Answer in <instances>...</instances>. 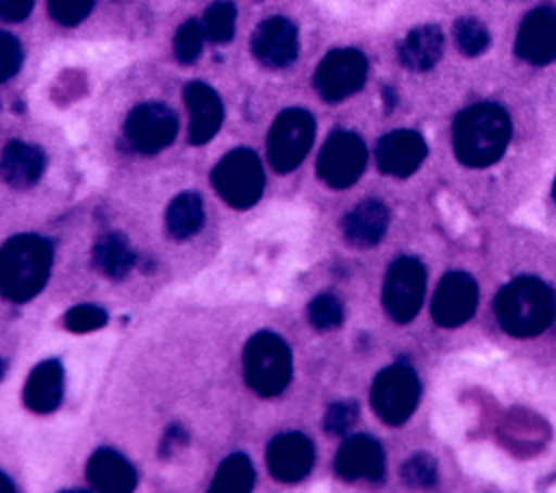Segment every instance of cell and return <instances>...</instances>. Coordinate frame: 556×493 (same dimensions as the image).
Instances as JSON below:
<instances>
[{"label":"cell","mask_w":556,"mask_h":493,"mask_svg":"<svg viewBox=\"0 0 556 493\" xmlns=\"http://www.w3.org/2000/svg\"><path fill=\"white\" fill-rule=\"evenodd\" d=\"M254 486V467L245 454H230L217 469L213 493H248Z\"/></svg>","instance_id":"obj_26"},{"label":"cell","mask_w":556,"mask_h":493,"mask_svg":"<svg viewBox=\"0 0 556 493\" xmlns=\"http://www.w3.org/2000/svg\"><path fill=\"white\" fill-rule=\"evenodd\" d=\"M22 59H24V52L20 41L11 33L0 30V83L17 74Z\"/></svg>","instance_id":"obj_35"},{"label":"cell","mask_w":556,"mask_h":493,"mask_svg":"<svg viewBox=\"0 0 556 493\" xmlns=\"http://www.w3.org/2000/svg\"><path fill=\"white\" fill-rule=\"evenodd\" d=\"M2 371H4V365H2V361H0V378H2Z\"/></svg>","instance_id":"obj_40"},{"label":"cell","mask_w":556,"mask_h":493,"mask_svg":"<svg viewBox=\"0 0 556 493\" xmlns=\"http://www.w3.org/2000/svg\"><path fill=\"white\" fill-rule=\"evenodd\" d=\"M402 476L410 486H432L437 482V463L426 454H417L406 460Z\"/></svg>","instance_id":"obj_34"},{"label":"cell","mask_w":556,"mask_h":493,"mask_svg":"<svg viewBox=\"0 0 556 493\" xmlns=\"http://www.w3.org/2000/svg\"><path fill=\"white\" fill-rule=\"evenodd\" d=\"M419 391L417 374L408 365L395 363L376 376L371 387V406L382 421L400 426L417 408Z\"/></svg>","instance_id":"obj_7"},{"label":"cell","mask_w":556,"mask_h":493,"mask_svg":"<svg viewBox=\"0 0 556 493\" xmlns=\"http://www.w3.org/2000/svg\"><path fill=\"white\" fill-rule=\"evenodd\" d=\"M52 267V245L37 235H17L0 248V291L11 302L35 298Z\"/></svg>","instance_id":"obj_2"},{"label":"cell","mask_w":556,"mask_h":493,"mask_svg":"<svg viewBox=\"0 0 556 493\" xmlns=\"http://www.w3.org/2000/svg\"><path fill=\"white\" fill-rule=\"evenodd\" d=\"M252 52L267 67H287L298 56V28L287 17L261 22L252 35Z\"/></svg>","instance_id":"obj_14"},{"label":"cell","mask_w":556,"mask_h":493,"mask_svg":"<svg viewBox=\"0 0 556 493\" xmlns=\"http://www.w3.org/2000/svg\"><path fill=\"white\" fill-rule=\"evenodd\" d=\"M33 4L35 0H0V20L20 22L30 13Z\"/></svg>","instance_id":"obj_36"},{"label":"cell","mask_w":556,"mask_h":493,"mask_svg":"<svg viewBox=\"0 0 556 493\" xmlns=\"http://www.w3.org/2000/svg\"><path fill=\"white\" fill-rule=\"evenodd\" d=\"M478 304L476 280L465 271H450L443 276L432 300V319L443 328L465 324Z\"/></svg>","instance_id":"obj_12"},{"label":"cell","mask_w":556,"mask_h":493,"mask_svg":"<svg viewBox=\"0 0 556 493\" xmlns=\"http://www.w3.org/2000/svg\"><path fill=\"white\" fill-rule=\"evenodd\" d=\"M517 54L532 65H547L556 59V11L534 9L526 15L517 35Z\"/></svg>","instance_id":"obj_15"},{"label":"cell","mask_w":556,"mask_h":493,"mask_svg":"<svg viewBox=\"0 0 556 493\" xmlns=\"http://www.w3.org/2000/svg\"><path fill=\"white\" fill-rule=\"evenodd\" d=\"M178 132L174 111L161 102H143L128 113L126 137L141 154H156L167 148Z\"/></svg>","instance_id":"obj_11"},{"label":"cell","mask_w":556,"mask_h":493,"mask_svg":"<svg viewBox=\"0 0 556 493\" xmlns=\"http://www.w3.org/2000/svg\"><path fill=\"white\" fill-rule=\"evenodd\" d=\"M91 258H93V267L111 280L124 278L135 265V254L128 241L124 239V235L119 232L100 235L93 243Z\"/></svg>","instance_id":"obj_24"},{"label":"cell","mask_w":556,"mask_h":493,"mask_svg":"<svg viewBox=\"0 0 556 493\" xmlns=\"http://www.w3.org/2000/svg\"><path fill=\"white\" fill-rule=\"evenodd\" d=\"M46 167V154L30 143L11 141L0 159V176L15 189L33 187Z\"/></svg>","instance_id":"obj_22"},{"label":"cell","mask_w":556,"mask_h":493,"mask_svg":"<svg viewBox=\"0 0 556 493\" xmlns=\"http://www.w3.org/2000/svg\"><path fill=\"white\" fill-rule=\"evenodd\" d=\"M454 39L465 56H478L489 48V30L476 17H460L454 24Z\"/></svg>","instance_id":"obj_28"},{"label":"cell","mask_w":556,"mask_h":493,"mask_svg":"<svg viewBox=\"0 0 556 493\" xmlns=\"http://www.w3.org/2000/svg\"><path fill=\"white\" fill-rule=\"evenodd\" d=\"M424 291H426L424 265L413 256H402L387 271L382 304L391 315V319L406 324L419 313L424 302Z\"/></svg>","instance_id":"obj_8"},{"label":"cell","mask_w":556,"mask_h":493,"mask_svg":"<svg viewBox=\"0 0 556 493\" xmlns=\"http://www.w3.org/2000/svg\"><path fill=\"white\" fill-rule=\"evenodd\" d=\"M204 28L198 20H187L178 33H176V39H174V52H176V59L185 65L198 61L200 52H202V43H204Z\"/></svg>","instance_id":"obj_29"},{"label":"cell","mask_w":556,"mask_h":493,"mask_svg":"<svg viewBox=\"0 0 556 493\" xmlns=\"http://www.w3.org/2000/svg\"><path fill=\"white\" fill-rule=\"evenodd\" d=\"M426 141L413 130H393L376 148L380 169L397 178L410 176L426 159Z\"/></svg>","instance_id":"obj_18"},{"label":"cell","mask_w":556,"mask_h":493,"mask_svg":"<svg viewBox=\"0 0 556 493\" xmlns=\"http://www.w3.org/2000/svg\"><path fill=\"white\" fill-rule=\"evenodd\" d=\"M187 443V432L180 426H172L165 430L163 434V443H161V456H169L174 450L182 447Z\"/></svg>","instance_id":"obj_37"},{"label":"cell","mask_w":556,"mask_h":493,"mask_svg":"<svg viewBox=\"0 0 556 493\" xmlns=\"http://www.w3.org/2000/svg\"><path fill=\"white\" fill-rule=\"evenodd\" d=\"M315 450L302 432L276 434L267 445V469L280 482H298L308 476Z\"/></svg>","instance_id":"obj_13"},{"label":"cell","mask_w":556,"mask_h":493,"mask_svg":"<svg viewBox=\"0 0 556 493\" xmlns=\"http://www.w3.org/2000/svg\"><path fill=\"white\" fill-rule=\"evenodd\" d=\"M106 313L100 306L93 304H80L74 306L65 313V328L72 332H91V330H100L106 324Z\"/></svg>","instance_id":"obj_31"},{"label":"cell","mask_w":556,"mask_h":493,"mask_svg":"<svg viewBox=\"0 0 556 493\" xmlns=\"http://www.w3.org/2000/svg\"><path fill=\"white\" fill-rule=\"evenodd\" d=\"M63 400V365L54 358L39 363L24 387V404L33 413H52Z\"/></svg>","instance_id":"obj_21"},{"label":"cell","mask_w":556,"mask_h":493,"mask_svg":"<svg viewBox=\"0 0 556 493\" xmlns=\"http://www.w3.org/2000/svg\"><path fill=\"white\" fill-rule=\"evenodd\" d=\"M356 419H358V406L354 402L350 400L334 402L332 406H328L324 415V430L332 437H341L354 428Z\"/></svg>","instance_id":"obj_32"},{"label":"cell","mask_w":556,"mask_h":493,"mask_svg":"<svg viewBox=\"0 0 556 493\" xmlns=\"http://www.w3.org/2000/svg\"><path fill=\"white\" fill-rule=\"evenodd\" d=\"M235 20H237V9L230 0H217L213 2L202 20V28L206 39L215 43H226L235 35Z\"/></svg>","instance_id":"obj_27"},{"label":"cell","mask_w":556,"mask_h":493,"mask_svg":"<svg viewBox=\"0 0 556 493\" xmlns=\"http://www.w3.org/2000/svg\"><path fill=\"white\" fill-rule=\"evenodd\" d=\"M308 321L317 330H332L343 321V304L332 293H321L308 304Z\"/></svg>","instance_id":"obj_30"},{"label":"cell","mask_w":556,"mask_h":493,"mask_svg":"<svg viewBox=\"0 0 556 493\" xmlns=\"http://www.w3.org/2000/svg\"><path fill=\"white\" fill-rule=\"evenodd\" d=\"M552 195H554V200H556V180H554V189H552Z\"/></svg>","instance_id":"obj_39"},{"label":"cell","mask_w":556,"mask_h":493,"mask_svg":"<svg viewBox=\"0 0 556 493\" xmlns=\"http://www.w3.org/2000/svg\"><path fill=\"white\" fill-rule=\"evenodd\" d=\"M389 226V211L380 200L358 202L343 219V237L354 248L376 245Z\"/></svg>","instance_id":"obj_20"},{"label":"cell","mask_w":556,"mask_h":493,"mask_svg":"<svg viewBox=\"0 0 556 493\" xmlns=\"http://www.w3.org/2000/svg\"><path fill=\"white\" fill-rule=\"evenodd\" d=\"M96 0H48L50 15L63 26L80 24L93 9Z\"/></svg>","instance_id":"obj_33"},{"label":"cell","mask_w":556,"mask_h":493,"mask_svg":"<svg viewBox=\"0 0 556 493\" xmlns=\"http://www.w3.org/2000/svg\"><path fill=\"white\" fill-rule=\"evenodd\" d=\"M211 180L226 204L232 208H250L263 193L265 172L252 150L239 148L228 152L213 167Z\"/></svg>","instance_id":"obj_5"},{"label":"cell","mask_w":556,"mask_h":493,"mask_svg":"<svg viewBox=\"0 0 556 493\" xmlns=\"http://www.w3.org/2000/svg\"><path fill=\"white\" fill-rule=\"evenodd\" d=\"M315 139V119L304 109L282 111L267 137V156L278 174L293 172L308 154Z\"/></svg>","instance_id":"obj_6"},{"label":"cell","mask_w":556,"mask_h":493,"mask_svg":"<svg viewBox=\"0 0 556 493\" xmlns=\"http://www.w3.org/2000/svg\"><path fill=\"white\" fill-rule=\"evenodd\" d=\"M185 102L189 109V141L193 146L211 141L224 119V106L217 91L206 83H189L185 87Z\"/></svg>","instance_id":"obj_17"},{"label":"cell","mask_w":556,"mask_h":493,"mask_svg":"<svg viewBox=\"0 0 556 493\" xmlns=\"http://www.w3.org/2000/svg\"><path fill=\"white\" fill-rule=\"evenodd\" d=\"M367 163V150L358 135L339 130L328 137L317 159L319 178L332 189H345L354 185Z\"/></svg>","instance_id":"obj_9"},{"label":"cell","mask_w":556,"mask_h":493,"mask_svg":"<svg viewBox=\"0 0 556 493\" xmlns=\"http://www.w3.org/2000/svg\"><path fill=\"white\" fill-rule=\"evenodd\" d=\"M204 224V204L200 193L182 191L176 195L165 213V226L169 237L182 241L193 237Z\"/></svg>","instance_id":"obj_25"},{"label":"cell","mask_w":556,"mask_h":493,"mask_svg":"<svg viewBox=\"0 0 556 493\" xmlns=\"http://www.w3.org/2000/svg\"><path fill=\"white\" fill-rule=\"evenodd\" d=\"M443 52V35L437 26L413 28L397 48V56L404 67L413 72H426L437 65Z\"/></svg>","instance_id":"obj_23"},{"label":"cell","mask_w":556,"mask_h":493,"mask_svg":"<svg viewBox=\"0 0 556 493\" xmlns=\"http://www.w3.org/2000/svg\"><path fill=\"white\" fill-rule=\"evenodd\" d=\"M245 380L263 397H274L291 380V350L274 332H256L243 352Z\"/></svg>","instance_id":"obj_4"},{"label":"cell","mask_w":556,"mask_h":493,"mask_svg":"<svg viewBox=\"0 0 556 493\" xmlns=\"http://www.w3.org/2000/svg\"><path fill=\"white\" fill-rule=\"evenodd\" d=\"M495 313L508 334L534 337L541 334L556 315L554 293L539 278L521 276L497 293Z\"/></svg>","instance_id":"obj_3"},{"label":"cell","mask_w":556,"mask_h":493,"mask_svg":"<svg viewBox=\"0 0 556 493\" xmlns=\"http://www.w3.org/2000/svg\"><path fill=\"white\" fill-rule=\"evenodd\" d=\"M87 478L91 486L102 493H130L137 484V473L132 465L111 447H100L91 454L87 465Z\"/></svg>","instance_id":"obj_19"},{"label":"cell","mask_w":556,"mask_h":493,"mask_svg":"<svg viewBox=\"0 0 556 493\" xmlns=\"http://www.w3.org/2000/svg\"><path fill=\"white\" fill-rule=\"evenodd\" d=\"M13 489H15V486H13L11 478L0 471V493H9V491H13Z\"/></svg>","instance_id":"obj_38"},{"label":"cell","mask_w":556,"mask_h":493,"mask_svg":"<svg viewBox=\"0 0 556 493\" xmlns=\"http://www.w3.org/2000/svg\"><path fill=\"white\" fill-rule=\"evenodd\" d=\"M510 139L508 113L491 102L465 109L454 122V152L469 167H486L495 163Z\"/></svg>","instance_id":"obj_1"},{"label":"cell","mask_w":556,"mask_h":493,"mask_svg":"<svg viewBox=\"0 0 556 493\" xmlns=\"http://www.w3.org/2000/svg\"><path fill=\"white\" fill-rule=\"evenodd\" d=\"M334 465L337 473L345 480L378 482L384 476V452L376 439L367 434H354L339 447Z\"/></svg>","instance_id":"obj_16"},{"label":"cell","mask_w":556,"mask_h":493,"mask_svg":"<svg viewBox=\"0 0 556 493\" xmlns=\"http://www.w3.org/2000/svg\"><path fill=\"white\" fill-rule=\"evenodd\" d=\"M367 78V59L354 48L332 50L315 72V87L328 102H339L356 93Z\"/></svg>","instance_id":"obj_10"}]
</instances>
